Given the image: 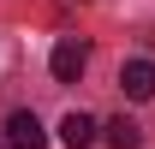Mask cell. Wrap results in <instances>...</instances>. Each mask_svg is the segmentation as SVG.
<instances>
[{
  "mask_svg": "<svg viewBox=\"0 0 155 149\" xmlns=\"http://www.w3.org/2000/svg\"><path fill=\"white\" fill-rule=\"evenodd\" d=\"M84 66H90V42H84V36H60L54 42V78H60V84H78Z\"/></svg>",
  "mask_w": 155,
  "mask_h": 149,
  "instance_id": "cell-1",
  "label": "cell"
},
{
  "mask_svg": "<svg viewBox=\"0 0 155 149\" xmlns=\"http://www.w3.org/2000/svg\"><path fill=\"white\" fill-rule=\"evenodd\" d=\"M6 149H48V131H42L36 113H12L6 119Z\"/></svg>",
  "mask_w": 155,
  "mask_h": 149,
  "instance_id": "cell-2",
  "label": "cell"
},
{
  "mask_svg": "<svg viewBox=\"0 0 155 149\" xmlns=\"http://www.w3.org/2000/svg\"><path fill=\"white\" fill-rule=\"evenodd\" d=\"M96 137H101V125L90 119V113H66V119H60V143L66 149H90Z\"/></svg>",
  "mask_w": 155,
  "mask_h": 149,
  "instance_id": "cell-3",
  "label": "cell"
},
{
  "mask_svg": "<svg viewBox=\"0 0 155 149\" xmlns=\"http://www.w3.org/2000/svg\"><path fill=\"white\" fill-rule=\"evenodd\" d=\"M119 84H125L131 101H149V95H155V66H149V60H131V66L119 72Z\"/></svg>",
  "mask_w": 155,
  "mask_h": 149,
  "instance_id": "cell-4",
  "label": "cell"
},
{
  "mask_svg": "<svg viewBox=\"0 0 155 149\" xmlns=\"http://www.w3.org/2000/svg\"><path fill=\"white\" fill-rule=\"evenodd\" d=\"M101 137H107V149H137V143H143L137 119H125V113H119V119H107V125H101Z\"/></svg>",
  "mask_w": 155,
  "mask_h": 149,
  "instance_id": "cell-5",
  "label": "cell"
}]
</instances>
